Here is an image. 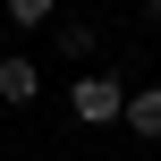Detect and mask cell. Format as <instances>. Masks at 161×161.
<instances>
[{"label":"cell","instance_id":"1","mask_svg":"<svg viewBox=\"0 0 161 161\" xmlns=\"http://www.w3.org/2000/svg\"><path fill=\"white\" fill-rule=\"evenodd\" d=\"M68 119H76V127H119V119H127V85H119L110 68H85V76L68 85Z\"/></svg>","mask_w":161,"mask_h":161},{"label":"cell","instance_id":"2","mask_svg":"<svg viewBox=\"0 0 161 161\" xmlns=\"http://www.w3.org/2000/svg\"><path fill=\"white\" fill-rule=\"evenodd\" d=\"M0 102H8V110H34V102H42V68H34V51H0Z\"/></svg>","mask_w":161,"mask_h":161},{"label":"cell","instance_id":"3","mask_svg":"<svg viewBox=\"0 0 161 161\" xmlns=\"http://www.w3.org/2000/svg\"><path fill=\"white\" fill-rule=\"evenodd\" d=\"M119 127H136L144 144H161V85H127V119Z\"/></svg>","mask_w":161,"mask_h":161},{"label":"cell","instance_id":"4","mask_svg":"<svg viewBox=\"0 0 161 161\" xmlns=\"http://www.w3.org/2000/svg\"><path fill=\"white\" fill-rule=\"evenodd\" d=\"M51 25H59V51H68V59H93V51H102V25H93V17H51Z\"/></svg>","mask_w":161,"mask_h":161},{"label":"cell","instance_id":"5","mask_svg":"<svg viewBox=\"0 0 161 161\" xmlns=\"http://www.w3.org/2000/svg\"><path fill=\"white\" fill-rule=\"evenodd\" d=\"M0 17H8L17 34H42V25L59 17V0H0Z\"/></svg>","mask_w":161,"mask_h":161},{"label":"cell","instance_id":"6","mask_svg":"<svg viewBox=\"0 0 161 161\" xmlns=\"http://www.w3.org/2000/svg\"><path fill=\"white\" fill-rule=\"evenodd\" d=\"M144 25H161V0H144Z\"/></svg>","mask_w":161,"mask_h":161}]
</instances>
